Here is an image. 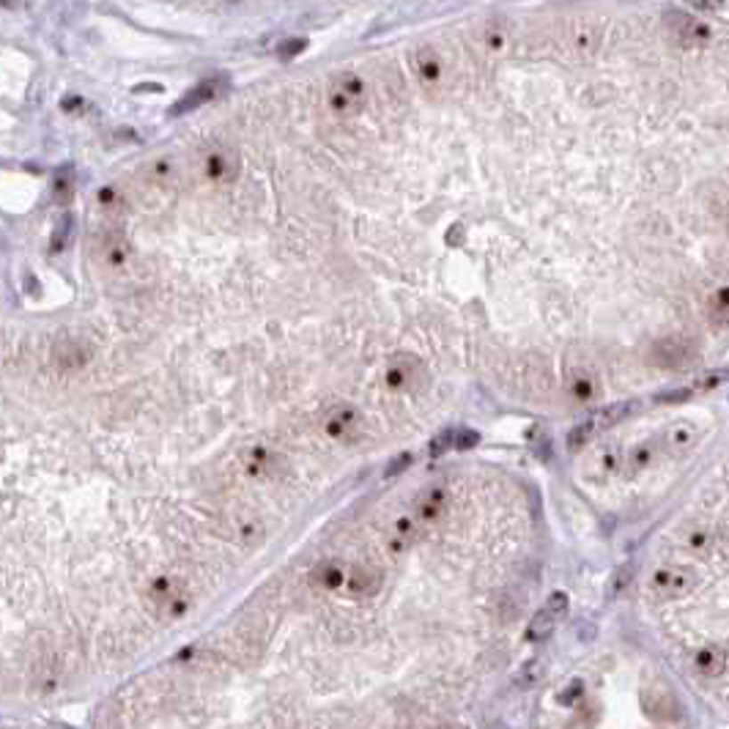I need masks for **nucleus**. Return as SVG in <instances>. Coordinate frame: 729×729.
Instances as JSON below:
<instances>
[{
  "instance_id": "7ed1b4c3",
  "label": "nucleus",
  "mask_w": 729,
  "mask_h": 729,
  "mask_svg": "<svg viewBox=\"0 0 729 729\" xmlns=\"http://www.w3.org/2000/svg\"><path fill=\"white\" fill-rule=\"evenodd\" d=\"M236 173H239V157H236V151L223 149V146H215V149L203 151V157H200V176L206 182L228 184V182L236 179Z\"/></svg>"
},
{
  "instance_id": "f257e3e1",
  "label": "nucleus",
  "mask_w": 729,
  "mask_h": 729,
  "mask_svg": "<svg viewBox=\"0 0 729 729\" xmlns=\"http://www.w3.org/2000/svg\"><path fill=\"white\" fill-rule=\"evenodd\" d=\"M365 80L357 75V72H340L332 83H329V91H327V101H329V110L337 116V118H352L362 110L365 104Z\"/></svg>"
},
{
  "instance_id": "6e6552de",
  "label": "nucleus",
  "mask_w": 729,
  "mask_h": 729,
  "mask_svg": "<svg viewBox=\"0 0 729 729\" xmlns=\"http://www.w3.org/2000/svg\"><path fill=\"white\" fill-rule=\"evenodd\" d=\"M411 72L423 85H439L444 77V58L436 47L420 45L411 50Z\"/></svg>"
},
{
  "instance_id": "412c9836",
  "label": "nucleus",
  "mask_w": 729,
  "mask_h": 729,
  "mask_svg": "<svg viewBox=\"0 0 729 729\" xmlns=\"http://www.w3.org/2000/svg\"><path fill=\"white\" fill-rule=\"evenodd\" d=\"M304 50H307V39H286L283 45H277V58H280V61H291V58H296Z\"/></svg>"
},
{
  "instance_id": "6ab92c4d",
  "label": "nucleus",
  "mask_w": 729,
  "mask_h": 729,
  "mask_svg": "<svg viewBox=\"0 0 729 729\" xmlns=\"http://www.w3.org/2000/svg\"><path fill=\"white\" fill-rule=\"evenodd\" d=\"M99 206H101L104 215H118L121 208L126 206V200H124V195H121L118 187H104L99 192Z\"/></svg>"
},
{
  "instance_id": "2eb2a0df",
  "label": "nucleus",
  "mask_w": 729,
  "mask_h": 729,
  "mask_svg": "<svg viewBox=\"0 0 729 729\" xmlns=\"http://www.w3.org/2000/svg\"><path fill=\"white\" fill-rule=\"evenodd\" d=\"M72 236H75V215L66 212L58 217L55 228H53V236H50V253H63L69 245H72Z\"/></svg>"
},
{
  "instance_id": "f03ea898",
  "label": "nucleus",
  "mask_w": 729,
  "mask_h": 729,
  "mask_svg": "<svg viewBox=\"0 0 729 729\" xmlns=\"http://www.w3.org/2000/svg\"><path fill=\"white\" fill-rule=\"evenodd\" d=\"M667 30H669L672 42L685 50H705L713 45V28L705 20L691 17L685 12H669Z\"/></svg>"
},
{
  "instance_id": "aec40b11",
  "label": "nucleus",
  "mask_w": 729,
  "mask_h": 729,
  "mask_svg": "<svg viewBox=\"0 0 729 729\" xmlns=\"http://www.w3.org/2000/svg\"><path fill=\"white\" fill-rule=\"evenodd\" d=\"M505 45H507V33L502 25H489L482 30V47L489 53H499L505 50Z\"/></svg>"
},
{
  "instance_id": "f8f14e48",
  "label": "nucleus",
  "mask_w": 729,
  "mask_h": 729,
  "mask_svg": "<svg viewBox=\"0 0 729 729\" xmlns=\"http://www.w3.org/2000/svg\"><path fill=\"white\" fill-rule=\"evenodd\" d=\"M697 669L705 677H721L726 672V647L721 644H710L705 650H700L697 655Z\"/></svg>"
},
{
  "instance_id": "423d86ee",
  "label": "nucleus",
  "mask_w": 729,
  "mask_h": 729,
  "mask_svg": "<svg viewBox=\"0 0 729 729\" xmlns=\"http://www.w3.org/2000/svg\"><path fill=\"white\" fill-rule=\"evenodd\" d=\"M565 614H568V595H565V593H554V595L548 598V603L532 617L527 636H530L532 642H546V639L554 634V628H557V622H560Z\"/></svg>"
},
{
  "instance_id": "dca6fc26",
  "label": "nucleus",
  "mask_w": 729,
  "mask_h": 729,
  "mask_svg": "<svg viewBox=\"0 0 729 729\" xmlns=\"http://www.w3.org/2000/svg\"><path fill=\"white\" fill-rule=\"evenodd\" d=\"M634 411V403H614V406H609V409H603L601 414H595L593 420V428L598 431V428H612V425H617L620 420H625V417H628Z\"/></svg>"
},
{
  "instance_id": "4468645a",
  "label": "nucleus",
  "mask_w": 729,
  "mask_h": 729,
  "mask_svg": "<svg viewBox=\"0 0 729 729\" xmlns=\"http://www.w3.org/2000/svg\"><path fill=\"white\" fill-rule=\"evenodd\" d=\"M33 677H36L39 691H55L61 683V669L53 661V655H42L36 664H33Z\"/></svg>"
},
{
  "instance_id": "f3484780",
  "label": "nucleus",
  "mask_w": 729,
  "mask_h": 729,
  "mask_svg": "<svg viewBox=\"0 0 729 729\" xmlns=\"http://www.w3.org/2000/svg\"><path fill=\"white\" fill-rule=\"evenodd\" d=\"M329 431H332V436H337V439L354 433V431H357V414H354V409H340V411H335V414H332V420H329Z\"/></svg>"
},
{
  "instance_id": "393cba45",
  "label": "nucleus",
  "mask_w": 729,
  "mask_h": 729,
  "mask_svg": "<svg viewBox=\"0 0 729 729\" xmlns=\"http://www.w3.org/2000/svg\"><path fill=\"white\" fill-rule=\"evenodd\" d=\"M456 439H458V431H450V433H441L433 444H431V453L433 456H439V453H444L447 447H456Z\"/></svg>"
},
{
  "instance_id": "39448f33",
  "label": "nucleus",
  "mask_w": 729,
  "mask_h": 729,
  "mask_svg": "<svg viewBox=\"0 0 729 729\" xmlns=\"http://www.w3.org/2000/svg\"><path fill=\"white\" fill-rule=\"evenodd\" d=\"M225 88H228V80H225L223 75L206 77V80H200L198 85H192L176 104H173V108H170V116H187V113L203 108V104L215 101Z\"/></svg>"
},
{
  "instance_id": "b1692460",
  "label": "nucleus",
  "mask_w": 729,
  "mask_h": 729,
  "mask_svg": "<svg viewBox=\"0 0 729 729\" xmlns=\"http://www.w3.org/2000/svg\"><path fill=\"white\" fill-rule=\"evenodd\" d=\"M631 576H634V565H625L622 571H617V573H614V581H612V589H609V598H614V595L620 593V589L628 587Z\"/></svg>"
},
{
  "instance_id": "ddd939ff",
  "label": "nucleus",
  "mask_w": 729,
  "mask_h": 729,
  "mask_svg": "<svg viewBox=\"0 0 729 729\" xmlns=\"http://www.w3.org/2000/svg\"><path fill=\"white\" fill-rule=\"evenodd\" d=\"M53 200L58 206H69L75 200V170L72 167H58L53 176Z\"/></svg>"
},
{
  "instance_id": "a878e982",
  "label": "nucleus",
  "mask_w": 729,
  "mask_h": 729,
  "mask_svg": "<svg viewBox=\"0 0 729 729\" xmlns=\"http://www.w3.org/2000/svg\"><path fill=\"white\" fill-rule=\"evenodd\" d=\"M685 398H691V390H677V393L658 395V401H667V403H672V401H685Z\"/></svg>"
},
{
  "instance_id": "20e7f679",
  "label": "nucleus",
  "mask_w": 729,
  "mask_h": 729,
  "mask_svg": "<svg viewBox=\"0 0 729 729\" xmlns=\"http://www.w3.org/2000/svg\"><path fill=\"white\" fill-rule=\"evenodd\" d=\"M693 584H697V576L688 568H680V565H667L661 571H655L652 576V593L664 601H672V598H683L685 593H691Z\"/></svg>"
},
{
  "instance_id": "1a4fd4ad",
  "label": "nucleus",
  "mask_w": 729,
  "mask_h": 729,
  "mask_svg": "<svg viewBox=\"0 0 729 729\" xmlns=\"http://www.w3.org/2000/svg\"><path fill=\"white\" fill-rule=\"evenodd\" d=\"M644 708H647V713L655 718V721H667V724H672V721H677V710H680V705H677V700L672 697V691H669V685L664 688V685H652V688H647V693H644Z\"/></svg>"
},
{
  "instance_id": "9b49d317",
  "label": "nucleus",
  "mask_w": 729,
  "mask_h": 729,
  "mask_svg": "<svg viewBox=\"0 0 729 729\" xmlns=\"http://www.w3.org/2000/svg\"><path fill=\"white\" fill-rule=\"evenodd\" d=\"M129 241L118 233V231H110V233H104L99 239V245H96V255L101 258L104 266H110V269H121L129 258Z\"/></svg>"
},
{
  "instance_id": "a211bd4d",
  "label": "nucleus",
  "mask_w": 729,
  "mask_h": 729,
  "mask_svg": "<svg viewBox=\"0 0 729 729\" xmlns=\"http://www.w3.org/2000/svg\"><path fill=\"white\" fill-rule=\"evenodd\" d=\"M378 589V573L376 571H368V568H360L352 573V593H360V595H373Z\"/></svg>"
},
{
  "instance_id": "4be33fe9",
  "label": "nucleus",
  "mask_w": 729,
  "mask_h": 729,
  "mask_svg": "<svg viewBox=\"0 0 729 729\" xmlns=\"http://www.w3.org/2000/svg\"><path fill=\"white\" fill-rule=\"evenodd\" d=\"M593 433H595V428H593V423L587 420L584 425H579L576 431H571V436H568V447H571V450H579L584 441L593 439Z\"/></svg>"
},
{
  "instance_id": "0eeeda50",
  "label": "nucleus",
  "mask_w": 729,
  "mask_h": 729,
  "mask_svg": "<svg viewBox=\"0 0 729 729\" xmlns=\"http://www.w3.org/2000/svg\"><path fill=\"white\" fill-rule=\"evenodd\" d=\"M601 42H603V22H598V20H576L565 33V45L576 55L598 53Z\"/></svg>"
},
{
  "instance_id": "5701e85b",
  "label": "nucleus",
  "mask_w": 729,
  "mask_h": 729,
  "mask_svg": "<svg viewBox=\"0 0 729 729\" xmlns=\"http://www.w3.org/2000/svg\"><path fill=\"white\" fill-rule=\"evenodd\" d=\"M540 675H543V667H540V661H530V664H527L524 669H521V672L515 675V683L527 688V685H532V683H535V680H538Z\"/></svg>"
},
{
  "instance_id": "9d476101",
  "label": "nucleus",
  "mask_w": 729,
  "mask_h": 729,
  "mask_svg": "<svg viewBox=\"0 0 729 729\" xmlns=\"http://www.w3.org/2000/svg\"><path fill=\"white\" fill-rule=\"evenodd\" d=\"M91 357V349H88V343L80 340V337H63L55 343V349H53V360L58 368L63 370H77L88 362Z\"/></svg>"
}]
</instances>
